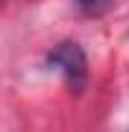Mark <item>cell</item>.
I'll use <instances>...</instances> for the list:
<instances>
[{
	"mask_svg": "<svg viewBox=\"0 0 129 132\" xmlns=\"http://www.w3.org/2000/svg\"><path fill=\"white\" fill-rule=\"evenodd\" d=\"M48 64L63 74L71 89H76V92L84 89L86 76H89V64H86V53L79 43L63 41V43L53 46V51H48Z\"/></svg>",
	"mask_w": 129,
	"mask_h": 132,
	"instance_id": "6da1fadb",
	"label": "cell"
},
{
	"mask_svg": "<svg viewBox=\"0 0 129 132\" xmlns=\"http://www.w3.org/2000/svg\"><path fill=\"white\" fill-rule=\"evenodd\" d=\"M76 3H79L81 10H86V13H101V10H106L112 5V0H76Z\"/></svg>",
	"mask_w": 129,
	"mask_h": 132,
	"instance_id": "7a4b0ae2",
	"label": "cell"
}]
</instances>
